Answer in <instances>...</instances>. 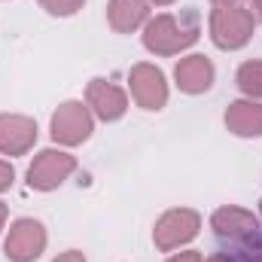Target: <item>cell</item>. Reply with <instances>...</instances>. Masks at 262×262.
I'll return each mask as SVG.
<instances>
[{
	"label": "cell",
	"instance_id": "3957f363",
	"mask_svg": "<svg viewBox=\"0 0 262 262\" xmlns=\"http://www.w3.org/2000/svg\"><path fill=\"white\" fill-rule=\"evenodd\" d=\"M46 247V232L37 220H18L6 235V256L15 262H34Z\"/></svg>",
	"mask_w": 262,
	"mask_h": 262
},
{
	"label": "cell",
	"instance_id": "ffe728a7",
	"mask_svg": "<svg viewBox=\"0 0 262 262\" xmlns=\"http://www.w3.org/2000/svg\"><path fill=\"white\" fill-rule=\"evenodd\" d=\"M3 220H6V207L0 204V226H3Z\"/></svg>",
	"mask_w": 262,
	"mask_h": 262
},
{
	"label": "cell",
	"instance_id": "5b68a950",
	"mask_svg": "<svg viewBox=\"0 0 262 262\" xmlns=\"http://www.w3.org/2000/svg\"><path fill=\"white\" fill-rule=\"evenodd\" d=\"M131 95L140 107L146 110H159L168 101V89H165V76L162 70L152 64H137L131 70Z\"/></svg>",
	"mask_w": 262,
	"mask_h": 262
},
{
	"label": "cell",
	"instance_id": "8992f818",
	"mask_svg": "<svg viewBox=\"0 0 262 262\" xmlns=\"http://www.w3.org/2000/svg\"><path fill=\"white\" fill-rule=\"evenodd\" d=\"M92 134V116L82 104L70 101L64 107H58V113L52 116V137L61 143H79Z\"/></svg>",
	"mask_w": 262,
	"mask_h": 262
},
{
	"label": "cell",
	"instance_id": "7402d4cb",
	"mask_svg": "<svg viewBox=\"0 0 262 262\" xmlns=\"http://www.w3.org/2000/svg\"><path fill=\"white\" fill-rule=\"evenodd\" d=\"M149 3H159V6H165V3H174V0H149Z\"/></svg>",
	"mask_w": 262,
	"mask_h": 262
},
{
	"label": "cell",
	"instance_id": "52a82bcc",
	"mask_svg": "<svg viewBox=\"0 0 262 262\" xmlns=\"http://www.w3.org/2000/svg\"><path fill=\"white\" fill-rule=\"evenodd\" d=\"M195 232H198V216L192 210H171L156 226V244L162 250H174L183 241H189Z\"/></svg>",
	"mask_w": 262,
	"mask_h": 262
},
{
	"label": "cell",
	"instance_id": "7a4b0ae2",
	"mask_svg": "<svg viewBox=\"0 0 262 262\" xmlns=\"http://www.w3.org/2000/svg\"><path fill=\"white\" fill-rule=\"evenodd\" d=\"M192 40H195V28H180L174 15H159L156 21H149V28H146V34H143L146 49H152V52H159V55L180 52V49H186Z\"/></svg>",
	"mask_w": 262,
	"mask_h": 262
},
{
	"label": "cell",
	"instance_id": "603a6c76",
	"mask_svg": "<svg viewBox=\"0 0 262 262\" xmlns=\"http://www.w3.org/2000/svg\"><path fill=\"white\" fill-rule=\"evenodd\" d=\"M256 9H259V15H262V0H256Z\"/></svg>",
	"mask_w": 262,
	"mask_h": 262
},
{
	"label": "cell",
	"instance_id": "5bb4252c",
	"mask_svg": "<svg viewBox=\"0 0 262 262\" xmlns=\"http://www.w3.org/2000/svg\"><path fill=\"white\" fill-rule=\"evenodd\" d=\"M238 85L247 95H262V61H247L238 70Z\"/></svg>",
	"mask_w": 262,
	"mask_h": 262
},
{
	"label": "cell",
	"instance_id": "d6986e66",
	"mask_svg": "<svg viewBox=\"0 0 262 262\" xmlns=\"http://www.w3.org/2000/svg\"><path fill=\"white\" fill-rule=\"evenodd\" d=\"M213 3H216V6H238L241 0H213Z\"/></svg>",
	"mask_w": 262,
	"mask_h": 262
},
{
	"label": "cell",
	"instance_id": "30bf717a",
	"mask_svg": "<svg viewBox=\"0 0 262 262\" xmlns=\"http://www.w3.org/2000/svg\"><path fill=\"white\" fill-rule=\"evenodd\" d=\"M213 82V64L204 55H189L177 64V85L189 95H198L204 89H210Z\"/></svg>",
	"mask_w": 262,
	"mask_h": 262
},
{
	"label": "cell",
	"instance_id": "9a60e30c",
	"mask_svg": "<svg viewBox=\"0 0 262 262\" xmlns=\"http://www.w3.org/2000/svg\"><path fill=\"white\" fill-rule=\"evenodd\" d=\"M40 3L55 15H70V12H76L82 6V0H40Z\"/></svg>",
	"mask_w": 262,
	"mask_h": 262
},
{
	"label": "cell",
	"instance_id": "ac0fdd59",
	"mask_svg": "<svg viewBox=\"0 0 262 262\" xmlns=\"http://www.w3.org/2000/svg\"><path fill=\"white\" fill-rule=\"evenodd\" d=\"M55 262H85V256H82L79 250H67L64 256H58Z\"/></svg>",
	"mask_w": 262,
	"mask_h": 262
},
{
	"label": "cell",
	"instance_id": "2e32d148",
	"mask_svg": "<svg viewBox=\"0 0 262 262\" xmlns=\"http://www.w3.org/2000/svg\"><path fill=\"white\" fill-rule=\"evenodd\" d=\"M9 183H12V168L6 162H0V189H6Z\"/></svg>",
	"mask_w": 262,
	"mask_h": 262
},
{
	"label": "cell",
	"instance_id": "8fae6325",
	"mask_svg": "<svg viewBox=\"0 0 262 262\" xmlns=\"http://www.w3.org/2000/svg\"><path fill=\"white\" fill-rule=\"evenodd\" d=\"M226 125L235 134H241V137L262 134V104H250V101L232 104L229 113H226Z\"/></svg>",
	"mask_w": 262,
	"mask_h": 262
},
{
	"label": "cell",
	"instance_id": "6da1fadb",
	"mask_svg": "<svg viewBox=\"0 0 262 262\" xmlns=\"http://www.w3.org/2000/svg\"><path fill=\"white\" fill-rule=\"evenodd\" d=\"M253 12H247L244 6H220L210 18V31L216 46L223 49H238L250 40L253 34Z\"/></svg>",
	"mask_w": 262,
	"mask_h": 262
},
{
	"label": "cell",
	"instance_id": "e0dca14e",
	"mask_svg": "<svg viewBox=\"0 0 262 262\" xmlns=\"http://www.w3.org/2000/svg\"><path fill=\"white\" fill-rule=\"evenodd\" d=\"M168 262H201V256H198L195 250H189V253H177V256H171Z\"/></svg>",
	"mask_w": 262,
	"mask_h": 262
},
{
	"label": "cell",
	"instance_id": "7c38bea8",
	"mask_svg": "<svg viewBox=\"0 0 262 262\" xmlns=\"http://www.w3.org/2000/svg\"><path fill=\"white\" fill-rule=\"evenodd\" d=\"M213 229L220 235H229V238H247V235H256V220L247 210L223 207L213 213Z\"/></svg>",
	"mask_w": 262,
	"mask_h": 262
},
{
	"label": "cell",
	"instance_id": "9c48e42d",
	"mask_svg": "<svg viewBox=\"0 0 262 262\" xmlns=\"http://www.w3.org/2000/svg\"><path fill=\"white\" fill-rule=\"evenodd\" d=\"M89 104L95 107V113L101 119H119L125 113L128 101H125L122 89H116V85H110L104 79H92V85H89Z\"/></svg>",
	"mask_w": 262,
	"mask_h": 262
},
{
	"label": "cell",
	"instance_id": "44dd1931",
	"mask_svg": "<svg viewBox=\"0 0 262 262\" xmlns=\"http://www.w3.org/2000/svg\"><path fill=\"white\" fill-rule=\"evenodd\" d=\"M207 262H229V259H226V256H210Z\"/></svg>",
	"mask_w": 262,
	"mask_h": 262
},
{
	"label": "cell",
	"instance_id": "277c9868",
	"mask_svg": "<svg viewBox=\"0 0 262 262\" xmlns=\"http://www.w3.org/2000/svg\"><path fill=\"white\" fill-rule=\"evenodd\" d=\"M73 168H76L73 156L58 152V149H46V152H40L34 159V165L28 171V183L34 189H52V186H58L64 180Z\"/></svg>",
	"mask_w": 262,
	"mask_h": 262
},
{
	"label": "cell",
	"instance_id": "ba28073f",
	"mask_svg": "<svg viewBox=\"0 0 262 262\" xmlns=\"http://www.w3.org/2000/svg\"><path fill=\"white\" fill-rule=\"evenodd\" d=\"M37 140V125L25 116H0V152L18 156L28 152Z\"/></svg>",
	"mask_w": 262,
	"mask_h": 262
},
{
	"label": "cell",
	"instance_id": "4fadbf2b",
	"mask_svg": "<svg viewBox=\"0 0 262 262\" xmlns=\"http://www.w3.org/2000/svg\"><path fill=\"white\" fill-rule=\"evenodd\" d=\"M146 18V0H113L110 3V25L116 31H134Z\"/></svg>",
	"mask_w": 262,
	"mask_h": 262
}]
</instances>
